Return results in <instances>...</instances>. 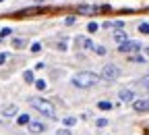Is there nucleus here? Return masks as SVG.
<instances>
[{"label": "nucleus", "mask_w": 149, "mask_h": 135, "mask_svg": "<svg viewBox=\"0 0 149 135\" xmlns=\"http://www.w3.org/2000/svg\"><path fill=\"white\" fill-rule=\"evenodd\" d=\"M29 102H31V106H33L35 110H40L44 117H48V119H54V117H56V108H54L52 102H48V100H44V98H37V96L29 98Z\"/></svg>", "instance_id": "f257e3e1"}, {"label": "nucleus", "mask_w": 149, "mask_h": 135, "mask_svg": "<svg viewBox=\"0 0 149 135\" xmlns=\"http://www.w3.org/2000/svg\"><path fill=\"white\" fill-rule=\"evenodd\" d=\"M100 81V75H95V73H77L72 77V85L74 87H81V89H85V87H91V85H95Z\"/></svg>", "instance_id": "f03ea898"}, {"label": "nucleus", "mask_w": 149, "mask_h": 135, "mask_svg": "<svg viewBox=\"0 0 149 135\" xmlns=\"http://www.w3.org/2000/svg\"><path fill=\"white\" fill-rule=\"evenodd\" d=\"M108 11H110V4H79L77 8V13L81 15H102Z\"/></svg>", "instance_id": "7ed1b4c3"}, {"label": "nucleus", "mask_w": 149, "mask_h": 135, "mask_svg": "<svg viewBox=\"0 0 149 135\" xmlns=\"http://www.w3.org/2000/svg\"><path fill=\"white\" fill-rule=\"evenodd\" d=\"M102 77H104V79H108V81H114V79H118V77H120V71H118L116 65H106V67L102 69Z\"/></svg>", "instance_id": "20e7f679"}, {"label": "nucleus", "mask_w": 149, "mask_h": 135, "mask_svg": "<svg viewBox=\"0 0 149 135\" xmlns=\"http://www.w3.org/2000/svg\"><path fill=\"white\" fill-rule=\"evenodd\" d=\"M118 50L120 52H126V54H130V52H139L141 50V44L139 42H124V44H118Z\"/></svg>", "instance_id": "39448f33"}, {"label": "nucleus", "mask_w": 149, "mask_h": 135, "mask_svg": "<svg viewBox=\"0 0 149 135\" xmlns=\"http://www.w3.org/2000/svg\"><path fill=\"white\" fill-rule=\"evenodd\" d=\"M133 108L137 112H149V98H139L133 102Z\"/></svg>", "instance_id": "423d86ee"}, {"label": "nucleus", "mask_w": 149, "mask_h": 135, "mask_svg": "<svg viewBox=\"0 0 149 135\" xmlns=\"http://www.w3.org/2000/svg\"><path fill=\"white\" fill-rule=\"evenodd\" d=\"M27 129H29L31 133H42V131L46 129V125H44L42 121H31V123L27 125Z\"/></svg>", "instance_id": "0eeeda50"}, {"label": "nucleus", "mask_w": 149, "mask_h": 135, "mask_svg": "<svg viewBox=\"0 0 149 135\" xmlns=\"http://www.w3.org/2000/svg\"><path fill=\"white\" fill-rule=\"evenodd\" d=\"M120 100L122 102H130V100H135V96H133V91H130V89H120Z\"/></svg>", "instance_id": "6e6552de"}, {"label": "nucleus", "mask_w": 149, "mask_h": 135, "mask_svg": "<svg viewBox=\"0 0 149 135\" xmlns=\"http://www.w3.org/2000/svg\"><path fill=\"white\" fill-rule=\"evenodd\" d=\"M114 40H116L118 44H124V42H128V35H126L124 31H116V35H114Z\"/></svg>", "instance_id": "1a4fd4ad"}, {"label": "nucleus", "mask_w": 149, "mask_h": 135, "mask_svg": "<svg viewBox=\"0 0 149 135\" xmlns=\"http://www.w3.org/2000/svg\"><path fill=\"white\" fill-rule=\"evenodd\" d=\"M17 112H19V108H17L15 104H13V106H6V108L2 110V114H4V117H13V114H17Z\"/></svg>", "instance_id": "9d476101"}, {"label": "nucleus", "mask_w": 149, "mask_h": 135, "mask_svg": "<svg viewBox=\"0 0 149 135\" xmlns=\"http://www.w3.org/2000/svg\"><path fill=\"white\" fill-rule=\"evenodd\" d=\"M17 123H19V125H29V123H31V117H29V114H19Z\"/></svg>", "instance_id": "9b49d317"}, {"label": "nucleus", "mask_w": 149, "mask_h": 135, "mask_svg": "<svg viewBox=\"0 0 149 135\" xmlns=\"http://www.w3.org/2000/svg\"><path fill=\"white\" fill-rule=\"evenodd\" d=\"M122 25H124L122 21H106V23H104V27H106V29H110V27H116V29H120Z\"/></svg>", "instance_id": "f8f14e48"}, {"label": "nucleus", "mask_w": 149, "mask_h": 135, "mask_svg": "<svg viewBox=\"0 0 149 135\" xmlns=\"http://www.w3.org/2000/svg\"><path fill=\"white\" fill-rule=\"evenodd\" d=\"M42 8H37V6H33V8H23V11H19L17 15H35V13H40Z\"/></svg>", "instance_id": "ddd939ff"}, {"label": "nucleus", "mask_w": 149, "mask_h": 135, "mask_svg": "<svg viewBox=\"0 0 149 135\" xmlns=\"http://www.w3.org/2000/svg\"><path fill=\"white\" fill-rule=\"evenodd\" d=\"M97 108H100V110H110L112 104H110L108 100H102V102H97Z\"/></svg>", "instance_id": "4468645a"}, {"label": "nucleus", "mask_w": 149, "mask_h": 135, "mask_svg": "<svg viewBox=\"0 0 149 135\" xmlns=\"http://www.w3.org/2000/svg\"><path fill=\"white\" fill-rule=\"evenodd\" d=\"M23 77H25V81H27V83H35V77H33V71H25V75H23Z\"/></svg>", "instance_id": "2eb2a0df"}, {"label": "nucleus", "mask_w": 149, "mask_h": 135, "mask_svg": "<svg viewBox=\"0 0 149 135\" xmlns=\"http://www.w3.org/2000/svg\"><path fill=\"white\" fill-rule=\"evenodd\" d=\"M74 123H77V119H74V117H66V119L62 121V125H64V127H72Z\"/></svg>", "instance_id": "dca6fc26"}, {"label": "nucleus", "mask_w": 149, "mask_h": 135, "mask_svg": "<svg viewBox=\"0 0 149 135\" xmlns=\"http://www.w3.org/2000/svg\"><path fill=\"white\" fill-rule=\"evenodd\" d=\"M35 87H37V89H48V83H46L44 79H37V81H35Z\"/></svg>", "instance_id": "f3484780"}, {"label": "nucleus", "mask_w": 149, "mask_h": 135, "mask_svg": "<svg viewBox=\"0 0 149 135\" xmlns=\"http://www.w3.org/2000/svg\"><path fill=\"white\" fill-rule=\"evenodd\" d=\"M139 31L141 33H149V23H141L139 25Z\"/></svg>", "instance_id": "a211bd4d"}, {"label": "nucleus", "mask_w": 149, "mask_h": 135, "mask_svg": "<svg viewBox=\"0 0 149 135\" xmlns=\"http://www.w3.org/2000/svg\"><path fill=\"white\" fill-rule=\"evenodd\" d=\"M6 35H10V27H4L2 31H0V40H4Z\"/></svg>", "instance_id": "6ab92c4d"}, {"label": "nucleus", "mask_w": 149, "mask_h": 135, "mask_svg": "<svg viewBox=\"0 0 149 135\" xmlns=\"http://www.w3.org/2000/svg\"><path fill=\"white\" fill-rule=\"evenodd\" d=\"M83 48H87V50H93V42H91V40H83Z\"/></svg>", "instance_id": "aec40b11"}, {"label": "nucleus", "mask_w": 149, "mask_h": 135, "mask_svg": "<svg viewBox=\"0 0 149 135\" xmlns=\"http://www.w3.org/2000/svg\"><path fill=\"white\" fill-rule=\"evenodd\" d=\"M40 50H42V44H37V42L31 44V52H40Z\"/></svg>", "instance_id": "412c9836"}, {"label": "nucleus", "mask_w": 149, "mask_h": 135, "mask_svg": "<svg viewBox=\"0 0 149 135\" xmlns=\"http://www.w3.org/2000/svg\"><path fill=\"white\" fill-rule=\"evenodd\" d=\"M95 52H97L100 56H104V54H106V48H104V46H95Z\"/></svg>", "instance_id": "4be33fe9"}, {"label": "nucleus", "mask_w": 149, "mask_h": 135, "mask_svg": "<svg viewBox=\"0 0 149 135\" xmlns=\"http://www.w3.org/2000/svg\"><path fill=\"white\" fill-rule=\"evenodd\" d=\"M141 83H143V87H147V89H149V75H147V77H143V81H141Z\"/></svg>", "instance_id": "5701e85b"}, {"label": "nucleus", "mask_w": 149, "mask_h": 135, "mask_svg": "<svg viewBox=\"0 0 149 135\" xmlns=\"http://www.w3.org/2000/svg\"><path fill=\"white\" fill-rule=\"evenodd\" d=\"M106 125H108L106 119H97V127H106Z\"/></svg>", "instance_id": "b1692460"}, {"label": "nucleus", "mask_w": 149, "mask_h": 135, "mask_svg": "<svg viewBox=\"0 0 149 135\" xmlns=\"http://www.w3.org/2000/svg\"><path fill=\"white\" fill-rule=\"evenodd\" d=\"M87 29H89V31H97V25H95V23H89Z\"/></svg>", "instance_id": "393cba45"}, {"label": "nucleus", "mask_w": 149, "mask_h": 135, "mask_svg": "<svg viewBox=\"0 0 149 135\" xmlns=\"http://www.w3.org/2000/svg\"><path fill=\"white\" fill-rule=\"evenodd\" d=\"M64 23H66V25H72V23H74V17H66Z\"/></svg>", "instance_id": "a878e982"}, {"label": "nucleus", "mask_w": 149, "mask_h": 135, "mask_svg": "<svg viewBox=\"0 0 149 135\" xmlns=\"http://www.w3.org/2000/svg\"><path fill=\"white\" fill-rule=\"evenodd\" d=\"M4 60H6V54H4V52H2V54H0V65H2V63H4Z\"/></svg>", "instance_id": "bb28decb"}, {"label": "nucleus", "mask_w": 149, "mask_h": 135, "mask_svg": "<svg viewBox=\"0 0 149 135\" xmlns=\"http://www.w3.org/2000/svg\"><path fill=\"white\" fill-rule=\"evenodd\" d=\"M56 135H68V131H58Z\"/></svg>", "instance_id": "cd10ccee"}, {"label": "nucleus", "mask_w": 149, "mask_h": 135, "mask_svg": "<svg viewBox=\"0 0 149 135\" xmlns=\"http://www.w3.org/2000/svg\"><path fill=\"white\" fill-rule=\"evenodd\" d=\"M145 54H147V56H149V46H147V48H145Z\"/></svg>", "instance_id": "c85d7f7f"}, {"label": "nucleus", "mask_w": 149, "mask_h": 135, "mask_svg": "<svg viewBox=\"0 0 149 135\" xmlns=\"http://www.w3.org/2000/svg\"><path fill=\"white\" fill-rule=\"evenodd\" d=\"M37 2H44V0H37Z\"/></svg>", "instance_id": "c756f323"}, {"label": "nucleus", "mask_w": 149, "mask_h": 135, "mask_svg": "<svg viewBox=\"0 0 149 135\" xmlns=\"http://www.w3.org/2000/svg\"><path fill=\"white\" fill-rule=\"evenodd\" d=\"M0 2H2V0H0Z\"/></svg>", "instance_id": "7c9ffc66"}]
</instances>
